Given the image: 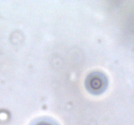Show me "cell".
Instances as JSON below:
<instances>
[{
    "instance_id": "1",
    "label": "cell",
    "mask_w": 134,
    "mask_h": 125,
    "mask_svg": "<svg viewBox=\"0 0 134 125\" xmlns=\"http://www.w3.org/2000/svg\"><path fill=\"white\" fill-rule=\"evenodd\" d=\"M37 125H52L49 123H47V122H41V123L38 124Z\"/></svg>"
}]
</instances>
